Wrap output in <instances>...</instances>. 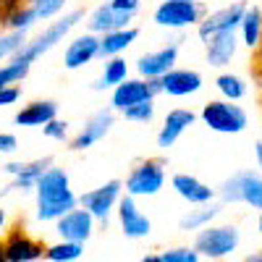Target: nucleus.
Wrapping results in <instances>:
<instances>
[{"label": "nucleus", "mask_w": 262, "mask_h": 262, "mask_svg": "<svg viewBox=\"0 0 262 262\" xmlns=\"http://www.w3.org/2000/svg\"><path fill=\"white\" fill-rule=\"evenodd\" d=\"M34 202H37V221L55 223L60 215L79 205V196L71 189V176L63 168L50 165L34 186Z\"/></svg>", "instance_id": "f257e3e1"}, {"label": "nucleus", "mask_w": 262, "mask_h": 262, "mask_svg": "<svg viewBox=\"0 0 262 262\" xmlns=\"http://www.w3.org/2000/svg\"><path fill=\"white\" fill-rule=\"evenodd\" d=\"M84 18V11L76 8V11H69V13H63L58 16L55 21H50V24L42 29L34 39H27V45L21 48L13 58L21 60V63H27V66H34L42 55H48L53 48H58L60 42L69 37L76 27H79V21Z\"/></svg>", "instance_id": "f03ea898"}, {"label": "nucleus", "mask_w": 262, "mask_h": 262, "mask_svg": "<svg viewBox=\"0 0 262 262\" xmlns=\"http://www.w3.org/2000/svg\"><path fill=\"white\" fill-rule=\"evenodd\" d=\"M200 121L215 131V134H242V131H247L249 126V113L244 111L238 102L233 100H226V97H217V100H210L202 105L200 111Z\"/></svg>", "instance_id": "7ed1b4c3"}, {"label": "nucleus", "mask_w": 262, "mask_h": 262, "mask_svg": "<svg viewBox=\"0 0 262 262\" xmlns=\"http://www.w3.org/2000/svg\"><path fill=\"white\" fill-rule=\"evenodd\" d=\"M205 16L207 8L202 0H160L158 8L152 11V24L168 32H181L189 27H200Z\"/></svg>", "instance_id": "20e7f679"}, {"label": "nucleus", "mask_w": 262, "mask_h": 262, "mask_svg": "<svg viewBox=\"0 0 262 262\" xmlns=\"http://www.w3.org/2000/svg\"><path fill=\"white\" fill-rule=\"evenodd\" d=\"M242 244V231L231 223L223 226H205L194 236V249L202 254V259H228Z\"/></svg>", "instance_id": "39448f33"}, {"label": "nucleus", "mask_w": 262, "mask_h": 262, "mask_svg": "<svg viewBox=\"0 0 262 262\" xmlns=\"http://www.w3.org/2000/svg\"><path fill=\"white\" fill-rule=\"evenodd\" d=\"M223 205H249L262 212V170H238L217 189Z\"/></svg>", "instance_id": "423d86ee"}, {"label": "nucleus", "mask_w": 262, "mask_h": 262, "mask_svg": "<svg viewBox=\"0 0 262 262\" xmlns=\"http://www.w3.org/2000/svg\"><path fill=\"white\" fill-rule=\"evenodd\" d=\"M168 179V170H165V160L163 158H144L139 163H134V168L128 170V176L123 181L126 194L131 196H155L163 191Z\"/></svg>", "instance_id": "0eeeda50"}, {"label": "nucleus", "mask_w": 262, "mask_h": 262, "mask_svg": "<svg viewBox=\"0 0 262 262\" xmlns=\"http://www.w3.org/2000/svg\"><path fill=\"white\" fill-rule=\"evenodd\" d=\"M123 191H126V189H123V181L111 179V181H105V184L90 189V191L79 194V205L90 210L100 223H107V217L116 212V207H118V202H121Z\"/></svg>", "instance_id": "6e6552de"}, {"label": "nucleus", "mask_w": 262, "mask_h": 262, "mask_svg": "<svg viewBox=\"0 0 262 262\" xmlns=\"http://www.w3.org/2000/svg\"><path fill=\"white\" fill-rule=\"evenodd\" d=\"M160 92V81L155 79H144V76H134V79H123L118 86L111 90V107L116 113L126 111V107L144 102V100H155V95Z\"/></svg>", "instance_id": "1a4fd4ad"}, {"label": "nucleus", "mask_w": 262, "mask_h": 262, "mask_svg": "<svg viewBox=\"0 0 262 262\" xmlns=\"http://www.w3.org/2000/svg\"><path fill=\"white\" fill-rule=\"evenodd\" d=\"M179 50H181V39H173L168 42V45L158 48V50H149V53H142L134 63V69L139 76L144 79H155L160 81L173 66L179 63Z\"/></svg>", "instance_id": "9d476101"}, {"label": "nucleus", "mask_w": 262, "mask_h": 262, "mask_svg": "<svg viewBox=\"0 0 262 262\" xmlns=\"http://www.w3.org/2000/svg\"><path fill=\"white\" fill-rule=\"evenodd\" d=\"M247 6H249L247 0H236V3H231V6H223V8L207 13L200 21V27H196L200 39L205 42L212 34H221V32H238V24H242V18H244Z\"/></svg>", "instance_id": "9b49d317"}, {"label": "nucleus", "mask_w": 262, "mask_h": 262, "mask_svg": "<svg viewBox=\"0 0 262 262\" xmlns=\"http://www.w3.org/2000/svg\"><path fill=\"white\" fill-rule=\"evenodd\" d=\"M113 123H116V111H113V107H102V111L92 113L90 118L84 121V126L79 128V134L69 142V149L84 152V149L95 147L97 142H102L107 134H111Z\"/></svg>", "instance_id": "f8f14e48"}, {"label": "nucleus", "mask_w": 262, "mask_h": 262, "mask_svg": "<svg viewBox=\"0 0 262 262\" xmlns=\"http://www.w3.org/2000/svg\"><path fill=\"white\" fill-rule=\"evenodd\" d=\"M95 223H97V217L86 207L76 205L74 210H69L66 215H60L55 221V233H58V238H69V242L86 244L95 233Z\"/></svg>", "instance_id": "ddd939ff"}, {"label": "nucleus", "mask_w": 262, "mask_h": 262, "mask_svg": "<svg viewBox=\"0 0 262 262\" xmlns=\"http://www.w3.org/2000/svg\"><path fill=\"white\" fill-rule=\"evenodd\" d=\"M116 215H118V226H121V233L126 238H147L152 233V221H149V215L139 210L137 205V196H131V194H123L121 196V202L116 207Z\"/></svg>", "instance_id": "4468645a"}, {"label": "nucleus", "mask_w": 262, "mask_h": 262, "mask_svg": "<svg viewBox=\"0 0 262 262\" xmlns=\"http://www.w3.org/2000/svg\"><path fill=\"white\" fill-rule=\"evenodd\" d=\"M100 58V34L95 32H84L79 37H74L63 50V69L69 71H79L84 66H90L92 60Z\"/></svg>", "instance_id": "2eb2a0df"}, {"label": "nucleus", "mask_w": 262, "mask_h": 262, "mask_svg": "<svg viewBox=\"0 0 262 262\" xmlns=\"http://www.w3.org/2000/svg\"><path fill=\"white\" fill-rule=\"evenodd\" d=\"M202 86H205V79L194 69H176L173 66L160 79V92L168 97H189V95H196Z\"/></svg>", "instance_id": "dca6fc26"}, {"label": "nucleus", "mask_w": 262, "mask_h": 262, "mask_svg": "<svg viewBox=\"0 0 262 262\" xmlns=\"http://www.w3.org/2000/svg\"><path fill=\"white\" fill-rule=\"evenodd\" d=\"M238 32H221V34H212L210 39H205V60L210 69H226L231 66V60L238 53Z\"/></svg>", "instance_id": "f3484780"}, {"label": "nucleus", "mask_w": 262, "mask_h": 262, "mask_svg": "<svg viewBox=\"0 0 262 262\" xmlns=\"http://www.w3.org/2000/svg\"><path fill=\"white\" fill-rule=\"evenodd\" d=\"M42 257H45V247L39 242H34L21 228H16L6 236V242H3V259L6 262H34Z\"/></svg>", "instance_id": "a211bd4d"}, {"label": "nucleus", "mask_w": 262, "mask_h": 262, "mask_svg": "<svg viewBox=\"0 0 262 262\" xmlns=\"http://www.w3.org/2000/svg\"><path fill=\"white\" fill-rule=\"evenodd\" d=\"M170 189L176 191L179 200H184L186 205H207L217 196V189H212L210 184L200 181L196 176L191 173H176V176L170 179Z\"/></svg>", "instance_id": "6ab92c4d"}, {"label": "nucleus", "mask_w": 262, "mask_h": 262, "mask_svg": "<svg viewBox=\"0 0 262 262\" xmlns=\"http://www.w3.org/2000/svg\"><path fill=\"white\" fill-rule=\"evenodd\" d=\"M196 118H200V116H196L194 111H189V107H173V111H168L165 118H163V126L158 131V147L160 149L173 147V144L181 139L184 131L189 126H194Z\"/></svg>", "instance_id": "aec40b11"}, {"label": "nucleus", "mask_w": 262, "mask_h": 262, "mask_svg": "<svg viewBox=\"0 0 262 262\" xmlns=\"http://www.w3.org/2000/svg\"><path fill=\"white\" fill-rule=\"evenodd\" d=\"M53 165L50 158H39V160H21V163H8L6 165V173L13 179V189H21V191H34L39 176L45 173L48 168Z\"/></svg>", "instance_id": "412c9836"}, {"label": "nucleus", "mask_w": 262, "mask_h": 262, "mask_svg": "<svg viewBox=\"0 0 262 262\" xmlns=\"http://www.w3.org/2000/svg\"><path fill=\"white\" fill-rule=\"evenodd\" d=\"M131 21H134V13H123V11H116L111 3H102L86 16V29L95 34H107V32L131 27Z\"/></svg>", "instance_id": "4be33fe9"}, {"label": "nucleus", "mask_w": 262, "mask_h": 262, "mask_svg": "<svg viewBox=\"0 0 262 262\" xmlns=\"http://www.w3.org/2000/svg\"><path fill=\"white\" fill-rule=\"evenodd\" d=\"M55 116H58V102L55 100H34V102H27L13 116V123L16 126H45Z\"/></svg>", "instance_id": "5701e85b"}, {"label": "nucleus", "mask_w": 262, "mask_h": 262, "mask_svg": "<svg viewBox=\"0 0 262 262\" xmlns=\"http://www.w3.org/2000/svg\"><path fill=\"white\" fill-rule=\"evenodd\" d=\"M137 37H139L137 27H123V29H116V32L100 34V58L105 60V58H116V55L126 53L137 42Z\"/></svg>", "instance_id": "b1692460"}, {"label": "nucleus", "mask_w": 262, "mask_h": 262, "mask_svg": "<svg viewBox=\"0 0 262 262\" xmlns=\"http://www.w3.org/2000/svg\"><path fill=\"white\" fill-rule=\"evenodd\" d=\"M238 39L242 45L249 50H259L262 48V8L259 6H247L244 18L238 24Z\"/></svg>", "instance_id": "393cba45"}, {"label": "nucleus", "mask_w": 262, "mask_h": 262, "mask_svg": "<svg viewBox=\"0 0 262 262\" xmlns=\"http://www.w3.org/2000/svg\"><path fill=\"white\" fill-rule=\"evenodd\" d=\"M123 79H128V63H126V58H121V55L105 58L102 74L95 79L92 90H95V92H111L113 86H118Z\"/></svg>", "instance_id": "a878e982"}, {"label": "nucleus", "mask_w": 262, "mask_h": 262, "mask_svg": "<svg viewBox=\"0 0 262 262\" xmlns=\"http://www.w3.org/2000/svg\"><path fill=\"white\" fill-rule=\"evenodd\" d=\"M221 212H223V205H217L215 200L207 202V205H194V210H189L186 215H181L179 226H181V231H200V228L210 226Z\"/></svg>", "instance_id": "bb28decb"}, {"label": "nucleus", "mask_w": 262, "mask_h": 262, "mask_svg": "<svg viewBox=\"0 0 262 262\" xmlns=\"http://www.w3.org/2000/svg\"><path fill=\"white\" fill-rule=\"evenodd\" d=\"M215 90L221 97L226 100H233V102H242L249 92V84L244 76H238V74H231V71H223V74H217L215 76Z\"/></svg>", "instance_id": "cd10ccee"}, {"label": "nucleus", "mask_w": 262, "mask_h": 262, "mask_svg": "<svg viewBox=\"0 0 262 262\" xmlns=\"http://www.w3.org/2000/svg\"><path fill=\"white\" fill-rule=\"evenodd\" d=\"M84 257V244L81 242H69V238H60V242L45 247V259L48 262H76Z\"/></svg>", "instance_id": "c85d7f7f"}, {"label": "nucleus", "mask_w": 262, "mask_h": 262, "mask_svg": "<svg viewBox=\"0 0 262 262\" xmlns=\"http://www.w3.org/2000/svg\"><path fill=\"white\" fill-rule=\"evenodd\" d=\"M202 254L191 247H173V249H163L160 254H144L142 262H200Z\"/></svg>", "instance_id": "c756f323"}, {"label": "nucleus", "mask_w": 262, "mask_h": 262, "mask_svg": "<svg viewBox=\"0 0 262 262\" xmlns=\"http://www.w3.org/2000/svg\"><path fill=\"white\" fill-rule=\"evenodd\" d=\"M24 3L32 11L34 21H50V18H58L63 13L69 0H24Z\"/></svg>", "instance_id": "7c9ffc66"}, {"label": "nucleus", "mask_w": 262, "mask_h": 262, "mask_svg": "<svg viewBox=\"0 0 262 262\" xmlns=\"http://www.w3.org/2000/svg\"><path fill=\"white\" fill-rule=\"evenodd\" d=\"M27 34L24 29H6L0 34V63H6L8 58H13L21 48L27 45Z\"/></svg>", "instance_id": "2f4dec72"}, {"label": "nucleus", "mask_w": 262, "mask_h": 262, "mask_svg": "<svg viewBox=\"0 0 262 262\" xmlns=\"http://www.w3.org/2000/svg\"><path fill=\"white\" fill-rule=\"evenodd\" d=\"M121 116L131 123H149L152 118H155V102L152 100H144V102H137L126 107V111H121Z\"/></svg>", "instance_id": "473e14b6"}, {"label": "nucleus", "mask_w": 262, "mask_h": 262, "mask_svg": "<svg viewBox=\"0 0 262 262\" xmlns=\"http://www.w3.org/2000/svg\"><path fill=\"white\" fill-rule=\"evenodd\" d=\"M42 134H45L48 139H53V142H69V121L55 116L53 121H48L45 126H42Z\"/></svg>", "instance_id": "72a5a7b5"}, {"label": "nucleus", "mask_w": 262, "mask_h": 262, "mask_svg": "<svg viewBox=\"0 0 262 262\" xmlns=\"http://www.w3.org/2000/svg\"><path fill=\"white\" fill-rule=\"evenodd\" d=\"M18 97H21V86H18V84L3 86V90H0V107H6V105H13V102H16Z\"/></svg>", "instance_id": "f704fd0d"}, {"label": "nucleus", "mask_w": 262, "mask_h": 262, "mask_svg": "<svg viewBox=\"0 0 262 262\" xmlns=\"http://www.w3.org/2000/svg\"><path fill=\"white\" fill-rule=\"evenodd\" d=\"M18 149V139L8 131H0V155H13Z\"/></svg>", "instance_id": "c9c22d12"}, {"label": "nucleus", "mask_w": 262, "mask_h": 262, "mask_svg": "<svg viewBox=\"0 0 262 262\" xmlns=\"http://www.w3.org/2000/svg\"><path fill=\"white\" fill-rule=\"evenodd\" d=\"M116 11H123V13H139V8H142V0H107Z\"/></svg>", "instance_id": "e433bc0d"}, {"label": "nucleus", "mask_w": 262, "mask_h": 262, "mask_svg": "<svg viewBox=\"0 0 262 262\" xmlns=\"http://www.w3.org/2000/svg\"><path fill=\"white\" fill-rule=\"evenodd\" d=\"M254 163H257V170H262V139L254 142Z\"/></svg>", "instance_id": "4c0bfd02"}, {"label": "nucleus", "mask_w": 262, "mask_h": 262, "mask_svg": "<svg viewBox=\"0 0 262 262\" xmlns=\"http://www.w3.org/2000/svg\"><path fill=\"white\" fill-rule=\"evenodd\" d=\"M24 0H0V6H3L6 11H11V8H16V6H21Z\"/></svg>", "instance_id": "58836bf2"}, {"label": "nucleus", "mask_w": 262, "mask_h": 262, "mask_svg": "<svg viewBox=\"0 0 262 262\" xmlns=\"http://www.w3.org/2000/svg\"><path fill=\"white\" fill-rule=\"evenodd\" d=\"M247 262H262V252H252V254H247Z\"/></svg>", "instance_id": "ea45409f"}, {"label": "nucleus", "mask_w": 262, "mask_h": 262, "mask_svg": "<svg viewBox=\"0 0 262 262\" xmlns=\"http://www.w3.org/2000/svg\"><path fill=\"white\" fill-rule=\"evenodd\" d=\"M6 221H8V215H6V210H3V207H0V228L6 226Z\"/></svg>", "instance_id": "a19ab883"}, {"label": "nucleus", "mask_w": 262, "mask_h": 262, "mask_svg": "<svg viewBox=\"0 0 262 262\" xmlns=\"http://www.w3.org/2000/svg\"><path fill=\"white\" fill-rule=\"evenodd\" d=\"M11 191H13V184H8L6 189H0V196H6V194H11Z\"/></svg>", "instance_id": "79ce46f5"}, {"label": "nucleus", "mask_w": 262, "mask_h": 262, "mask_svg": "<svg viewBox=\"0 0 262 262\" xmlns=\"http://www.w3.org/2000/svg\"><path fill=\"white\" fill-rule=\"evenodd\" d=\"M3 21H6V8L0 6V27H3Z\"/></svg>", "instance_id": "37998d69"}, {"label": "nucleus", "mask_w": 262, "mask_h": 262, "mask_svg": "<svg viewBox=\"0 0 262 262\" xmlns=\"http://www.w3.org/2000/svg\"><path fill=\"white\" fill-rule=\"evenodd\" d=\"M257 231L262 233V212H259V217H257Z\"/></svg>", "instance_id": "c03bdc74"}, {"label": "nucleus", "mask_w": 262, "mask_h": 262, "mask_svg": "<svg viewBox=\"0 0 262 262\" xmlns=\"http://www.w3.org/2000/svg\"><path fill=\"white\" fill-rule=\"evenodd\" d=\"M0 259H3V242H0Z\"/></svg>", "instance_id": "a18cd8bd"}]
</instances>
